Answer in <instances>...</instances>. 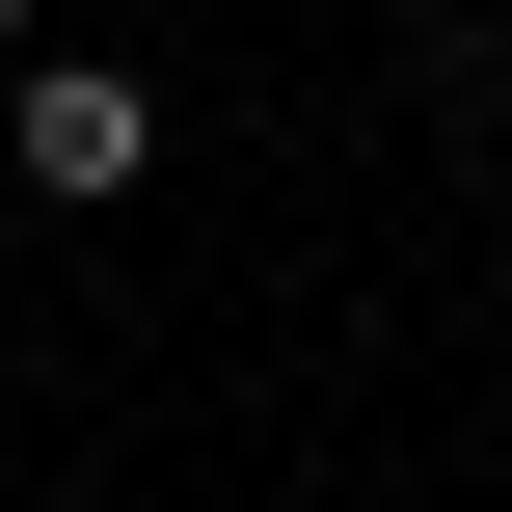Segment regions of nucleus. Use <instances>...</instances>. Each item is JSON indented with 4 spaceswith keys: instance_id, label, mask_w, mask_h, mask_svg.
Segmentation results:
<instances>
[{
    "instance_id": "nucleus-1",
    "label": "nucleus",
    "mask_w": 512,
    "mask_h": 512,
    "mask_svg": "<svg viewBox=\"0 0 512 512\" xmlns=\"http://www.w3.org/2000/svg\"><path fill=\"white\" fill-rule=\"evenodd\" d=\"M135 162H162V81H81V54H54V81H27V189H81V216H108Z\"/></svg>"
},
{
    "instance_id": "nucleus-2",
    "label": "nucleus",
    "mask_w": 512,
    "mask_h": 512,
    "mask_svg": "<svg viewBox=\"0 0 512 512\" xmlns=\"http://www.w3.org/2000/svg\"><path fill=\"white\" fill-rule=\"evenodd\" d=\"M0 54H27V0H0Z\"/></svg>"
}]
</instances>
